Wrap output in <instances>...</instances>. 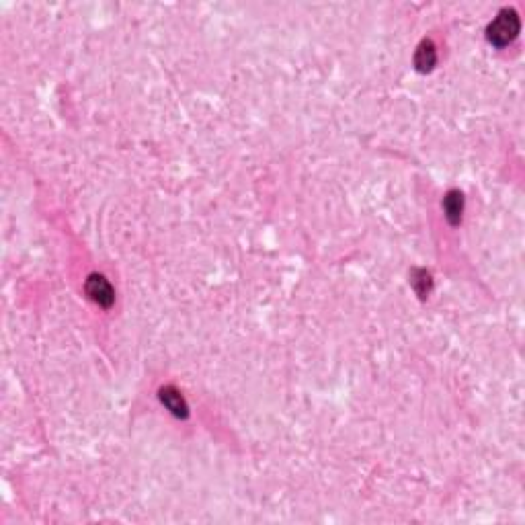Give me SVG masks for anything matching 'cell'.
Returning a JSON list of instances; mask_svg holds the SVG:
<instances>
[{"instance_id":"obj_1","label":"cell","mask_w":525,"mask_h":525,"mask_svg":"<svg viewBox=\"0 0 525 525\" xmlns=\"http://www.w3.org/2000/svg\"><path fill=\"white\" fill-rule=\"evenodd\" d=\"M519 29H521V21H519L517 11L503 9L486 27V39L494 48H507L511 41L519 35Z\"/></svg>"},{"instance_id":"obj_2","label":"cell","mask_w":525,"mask_h":525,"mask_svg":"<svg viewBox=\"0 0 525 525\" xmlns=\"http://www.w3.org/2000/svg\"><path fill=\"white\" fill-rule=\"evenodd\" d=\"M84 289H86V296L101 308H111L113 302H115V291H113L111 284L99 273L89 275Z\"/></svg>"},{"instance_id":"obj_3","label":"cell","mask_w":525,"mask_h":525,"mask_svg":"<svg viewBox=\"0 0 525 525\" xmlns=\"http://www.w3.org/2000/svg\"><path fill=\"white\" fill-rule=\"evenodd\" d=\"M159 398L162 406L171 414H175L176 419H187L189 416V404L185 402V398L181 396V392L175 386H164L159 390Z\"/></svg>"},{"instance_id":"obj_4","label":"cell","mask_w":525,"mask_h":525,"mask_svg":"<svg viewBox=\"0 0 525 525\" xmlns=\"http://www.w3.org/2000/svg\"><path fill=\"white\" fill-rule=\"evenodd\" d=\"M435 64H437V49L431 39H423L414 51V68L425 74V72H431Z\"/></svg>"},{"instance_id":"obj_5","label":"cell","mask_w":525,"mask_h":525,"mask_svg":"<svg viewBox=\"0 0 525 525\" xmlns=\"http://www.w3.org/2000/svg\"><path fill=\"white\" fill-rule=\"evenodd\" d=\"M444 211H446L447 222L451 226H458L461 222V214H464V195L456 189L447 191L444 197Z\"/></svg>"},{"instance_id":"obj_6","label":"cell","mask_w":525,"mask_h":525,"mask_svg":"<svg viewBox=\"0 0 525 525\" xmlns=\"http://www.w3.org/2000/svg\"><path fill=\"white\" fill-rule=\"evenodd\" d=\"M411 281H413L414 291L421 296V298H427L431 294V287H433V279H431L429 271L425 269H414L411 275Z\"/></svg>"}]
</instances>
